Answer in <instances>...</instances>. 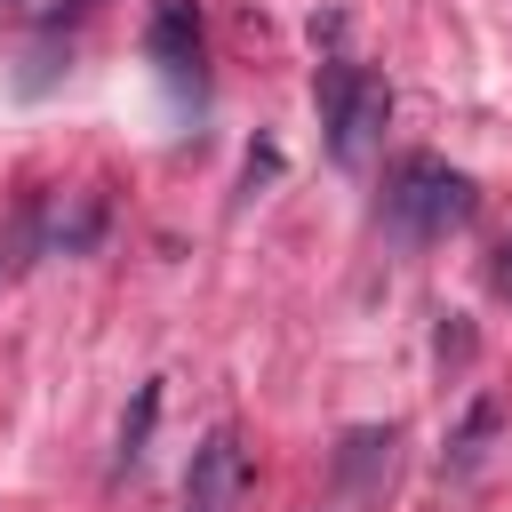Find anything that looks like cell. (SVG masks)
<instances>
[{"instance_id": "3957f363", "label": "cell", "mask_w": 512, "mask_h": 512, "mask_svg": "<svg viewBox=\"0 0 512 512\" xmlns=\"http://www.w3.org/2000/svg\"><path fill=\"white\" fill-rule=\"evenodd\" d=\"M144 56L160 64L168 88H200V8H192V0H152V16H144Z\"/></svg>"}, {"instance_id": "52a82bcc", "label": "cell", "mask_w": 512, "mask_h": 512, "mask_svg": "<svg viewBox=\"0 0 512 512\" xmlns=\"http://www.w3.org/2000/svg\"><path fill=\"white\" fill-rule=\"evenodd\" d=\"M152 416H160V384H144V392H136V408H128V424H120V472L144 456V440H152Z\"/></svg>"}, {"instance_id": "6da1fadb", "label": "cell", "mask_w": 512, "mask_h": 512, "mask_svg": "<svg viewBox=\"0 0 512 512\" xmlns=\"http://www.w3.org/2000/svg\"><path fill=\"white\" fill-rule=\"evenodd\" d=\"M472 176L464 168H448L440 152H408L392 176H384V200H376V216H384V232L400 240V248H424V240H448L456 224H472Z\"/></svg>"}, {"instance_id": "5b68a950", "label": "cell", "mask_w": 512, "mask_h": 512, "mask_svg": "<svg viewBox=\"0 0 512 512\" xmlns=\"http://www.w3.org/2000/svg\"><path fill=\"white\" fill-rule=\"evenodd\" d=\"M384 464H392V424H384V432H376V424H368V432H344V448H336V480H344V488H368Z\"/></svg>"}, {"instance_id": "277c9868", "label": "cell", "mask_w": 512, "mask_h": 512, "mask_svg": "<svg viewBox=\"0 0 512 512\" xmlns=\"http://www.w3.org/2000/svg\"><path fill=\"white\" fill-rule=\"evenodd\" d=\"M240 496H248V456L232 432H208L184 472V512H240Z\"/></svg>"}, {"instance_id": "8992f818", "label": "cell", "mask_w": 512, "mask_h": 512, "mask_svg": "<svg viewBox=\"0 0 512 512\" xmlns=\"http://www.w3.org/2000/svg\"><path fill=\"white\" fill-rule=\"evenodd\" d=\"M488 432H496V408H488V400H472L464 432L448 440V472H472V464H480V448H488Z\"/></svg>"}, {"instance_id": "7a4b0ae2", "label": "cell", "mask_w": 512, "mask_h": 512, "mask_svg": "<svg viewBox=\"0 0 512 512\" xmlns=\"http://www.w3.org/2000/svg\"><path fill=\"white\" fill-rule=\"evenodd\" d=\"M312 96H320V128H328V152H336V168H360V160L376 152L384 120H392V88H384L368 64H352V56H328V64H320V80H312Z\"/></svg>"}, {"instance_id": "ba28073f", "label": "cell", "mask_w": 512, "mask_h": 512, "mask_svg": "<svg viewBox=\"0 0 512 512\" xmlns=\"http://www.w3.org/2000/svg\"><path fill=\"white\" fill-rule=\"evenodd\" d=\"M488 288H496V296H512V240L496 248V264H488Z\"/></svg>"}]
</instances>
